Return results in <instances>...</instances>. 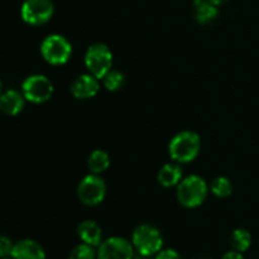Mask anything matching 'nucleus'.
Listing matches in <instances>:
<instances>
[{
  "mask_svg": "<svg viewBox=\"0 0 259 259\" xmlns=\"http://www.w3.org/2000/svg\"><path fill=\"white\" fill-rule=\"evenodd\" d=\"M201 149V139L192 131H182L172 137L168 144V153L175 162L180 164L194 161Z\"/></svg>",
  "mask_w": 259,
  "mask_h": 259,
  "instance_id": "nucleus-1",
  "label": "nucleus"
},
{
  "mask_svg": "<svg viewBox=\"0 0 259 259\" xmlns=\"http://www.w3.org/2000/svg\"><path fill=\"white\" fill-rule=\"evenodd\" d=\"M209 194L206 181L199 175H190L184 177L177 185L176 196L180 204L187 209L201 206Z\"/></svg>",
  "mask_w": 259,
  "mask_h": 259,
  "instance_id": "nucleus-2",
  "label": "nucleus"
},
{
  "mask_svg": "<svg viewBox=\"0 0 259 259\" xmlns=\"http://www.w3.org/2000/svg\"><path fill=\"white\" fill-rule=\"evenodd\" d=\"M40 55L43 60L52 66H62L72 56L70 40L61 34H50L40 43Z\"/></svg>",
  "mask_w": 259,
  "mask_h": 259,
  "instance_id": "nucleus-3",
  "label": "nucleus"
},
{
  "mask_svg": "<svg viewBox=\"0 0 259 259\" xmlns=\"http://www.w3.org/2000/svg\"><path fill=\"white\" fill-rule=\"evenodd\" d=\"M132 244L134 249L143 257L157 254L163 247V238L156 227L142 224L134 229L132 234Z\"/></svg>",
  "mask_w": 259,
  "mask_h": 259,
  "instance_id": "nucleus-4",
  "label": "nucleus"
},
{
  "mask_svg": "<svg viewBox=\"0 0 259 259\" xmlns=\"http://www.w3.org/2000/svg\"><path fill=\"white\" fill-rule=\"evenodd\" d=\"M83 60L89 73L99 80H101L113 68V53L104 43H94L89 46Z\"/></svg>",
  "mask_w": 259,
  "mask_h": 259,
  "instance_id": "nucleus-5",
  "label": "nucleus"
},
{
  "mask_svg": "<svg viewBox=\"0 0 259 259\" xmlns=\"http://www.w3.org/2000/svg\"><path fill=\"white\" fill-rule=\"evenodd\" d=\"M53 83L47 76L35 73L28 76L22 83V94L25 100L33 104H43L53 95Z\"/></svg>",
  "mask_w": 259,
  "mask_h": 259,
  "instance_id": "nucleus-6",
  "label": "nucleus"
},
{
  "mask_svg": "<svg viewBox=\"0 0 259 259\" xmlns=\"http://www.w3.org/2000/svg\"><path fill=\"white\" fill-rule=\"evenodd\" d=\"M106 196V184L100 175L90 174L83 177L77 187V197L86 206L101 204Z\"/></svg>",
  "mask_w": 259,
  "mask_h": 259,
  "instance_id": "nucleus-7",
  "label": "nucleus"
},
{
  "mask_svg": "<svg viewBox=\"0 0 259 259\" xmlns=\"http://www.w3.org/2000/svg\"><path fill=\"white\" fill-rule=\"evenodd\" d=\"M55 13L52 0H25L20 8L22 19L29 25H43Z\"/></svg>",
  "mask_w": 259,
  "mask_h": 259,
  "instance_id": "nucleus-8",
  "label": "nucleus"
},
{
  "mask_svg": "<svg viewBox=\"0 0 259 259\" xmlns=\"http://www.w3.org/2000/svg\"><path fill=\"white\" fill-rule=\"evenodd\" d=\"M134 247L121 237H111L99 245L98 259H133Z\"/></svg>",
  "mask_w": 259,
  "mask_h": 259,
  "instance_id": "nucleus-9",
  "label": "nucleus"
},
{
  "mask_svg": "<svg viewBox=\"0 0 259 259\" xmlns=\"http://www.w3.org/2000/svg\"><path fill=\"white\" fill-rule=\"evenodd\" d=\"M70 90L73 98L78 100H86V99H91L98 95L100 90V82H99V78H96L91 73H82L73 80Z\"/></svg>",
  "mask_w": 259,
  "mask_h": 259,
  "instance_id": "nucleus-10",
  "label": "nucleus"
},
{
  "mask_svg": "<svg viewBox=\"0 0 259 259\" xmlns=\"http://www.w3.org/2000/svg\"><path fill=\"white\" fill-rule=\"evenodd\" d=\"M13 259H46L42 245L33 239H22L15 243L12 252Z\"/></svg>",
  "mask_w": 259,
  "mask_h": 259,
  "instance_id": "nucleus-11",
  "label": "nucleus"
},
{
  "mask_svg": "<svg viewBox=\"0 0 259 259\" xmlns=\"http://www.w3.org/2000/svg\"><path fill=\"white\" fill-rule=\"evenodd\" d=\"M25 98L17 90H8L0 95V111L5 115L15 116L24 109Z\"/></svg>",
  "mask_w": 259,
  "mask_h": 259,
  "instance_id": "nucleus-12",
  "label": "nucleus"
},
{
  "mask_svg": "<svg viewBox=\"0 0 259 259\" xmlns=\"http://www.w3.org/2000/svg\"><path fill=\"white\" fill-rule=\"evenodd\" d=\"M182 179H184V172H182L181 164L175 161L163 164L157 175L158 184L166 189L177 186Z\"/></svg>",
  "mask_w": 259,
  "mask_h": 259,
  "instance_id": "nucleus-13",
  "label": "nucleus"
},
{
  "mask_svg": "<svg viewBox=\"0 0 259 259\" xmlns=\"http://www.w3.org/2000/svg\"><path fill=\"white\" fill-rule=\"evenodd\" d=\"M77 233L82 243L93 245V247H99L103 242V230L100 225L94 220H83L78 225Z\"/></svg>",
  "mask_w": 259,
  "mask_h": 259,
  "instance_id": "nucleus-14",
  "label": "nucleus"
},
{
  "mask_svg": "<svg viewBox=\"0 0 259 259\" xmlns=\"http://www.w3.org/2000/svg\"><path fill=\"white\" fill-rule=\"evenodd\" d=\"M194 13L196 22L205 25L217 19L219 9L209 0H194Z\"/></svg>",
  "mask_w": 259,
  "mask_h": 259,
  "instance_id": "nucleus-15",
  "label": "nucleus"
},
{
  "mask_svg": "<svg viewBox=\"0 0 259 259\" xmlns=\"http://www.w3.org/2000/svg\"><path fill=\"white\" fill-rule=\"evenodd\" d=\"M88 166L91 174L101 175L110 166V156L103 149H95L89 156Z\"/></svg>",
  "mask_w": 259,
  "mask_h": 259,
  "instance_id": "nucleus-16",
  "label": "nucleus"
},
{
  "mask_svg": "<svg viewBox=\"0 0 259 259\" xmlns=\"http://www.w3.org/2000/svg\"><path fill=\"white\" fill-rule=\"evenodd\" d=\"M230 244L234 250L244 253L252 244V235L245 229H235L230 235Z\"/></svg>",
  "mask_w": 259,
  "mask_h": 259,
  "instance_id": "nucleus-17",
  "label": "nucleus"
},
{
  "mask_svg": "<svg viewBox=\"0 0 259 259\" xmlns=\"http://www.w3.org/2000/svg\"><path fill=\"white\" fill-rule=\"evenodd\" d=\"M210 191L219 199H225L230 196L233 192V184L228 177H217L210 185Z\"/></svg>",
  "mask_w": 259,
  "mask_h": 259,
  "instance_id": "nucleus-18",
  "label": "nucleus"
},
{
  "mask_svg": "<svg viewBox=\"0 0 259 259\" xmlns=\"http://www.w3.org/2000/svg\"><path fill=\"white\" fill-rule=\"evenodd\" d=\"M103 85L104 88L108 91H118L119 89L123 88L124 81H125V77H124L123 72L120 71H116L111 68L103 78Z\"/></svg>",
  "mask_w": 259,
  "mask_h": 259,
  "instance_id": "nucleus-19",
  "label": "nucleus"
},
{
  "mask_svg": "<svg viewBox=\"0 0 259 259\" xmlns=\"http://www.w3.org/2000/svg\"><path fill=\"white\" fill-rule=\"evenodd\" d=\"M94 248L95 247L86 244V243L76 245L71 250L70 258L68 259H96L98 258V252H95Z\"/></svg>",
  "mask_w": 259,
  "mask_h": 259,
  "instance_id": "nucleus-20",
  "label": "nucleus"
},
{
  "mask_svg": "<svg viewBox=\"0 0 259 259\" xmlns=\"http://www.w3.org/2000/svg\"><path fill=\"white\" fill-rule=\"evenodd\" d=\"M13 247H14V244L9 238L5 237V235H0V258L12 255Z\"/></svg>",
  "mask_w": 259,
  "mask_h": 259,
  "instance_id": "nucleus-21",
  "label": "nucleus"
},
{
  "mask_svg": "<svg viewBox=\"0 0 259 259\" xmlns=\"http://www.w3.org/2000/svg\"><path fill=\"white\" fill-rule=\"evenodd\" d=\"M156 259H181V255L175 249H161L156 254Z\"/></svg>",
  "mask_w": 259,
  "mask_h": 259,
  "instance_id": "nucleus-22",
  "label": "nucleus"
},
{
  "mask_svg": "<svg viewBox=\"0 0 259 259\" xmlns=\"http://www.w3.org/2000/svg\"><path fill=\"white\" fill-rule=\"evenodd\" d=\"M222 259H244L243 257V253L238 252V250H230V252H227L224 255H223Z\"/></svg>",
  "mask_w": 259,
  "mask_h": 259,
  "instance_id": "nucleus-23",
  "label": "nucleus"
},
{
  "mask_svg": "<svg viewBox=\"0 0 259 259\" xmlns=\"http://www.w3.org/2000/svg\"><path fill=\"white\" fill-rule=\"evenodd\" d=\"M209 2H211L212 4L217 5V7H220V5H224L225 3H228L229 0H209Z\"/></svg>",
  "mask_w": 259,
  "mask_h": 259,
  "instance_id": "nucleus-24",
  "label": "nucleus"
},
{
  "mask_svg": "<svg viewBox=\"0 0 259 259\" xmlns=\"http://www.w3.org/2000/svg\"><path fill=\"white\" fill-rule=\"evenodd\" d=\"M2 81H0V95H2Z\"/></svg>",
  "mask_w": 259,
  "mask_h": 259,
  "instance_id": "nucleus-25",
  "label": "nucleus"
},
{
  "mask_svg": "<svg viewBox=\"0 0 259 259\" xmlns=\"http://www.w3.org/2000/svg\"><path fill=\"white\" fill-rule=\"evenodd\" d=\"M138 259H148V257H143V255H142V257L138 258Z\"/></svg>",
  "mask_w": 259,
  "mask_h": 259,
  "instance_id": "nucleus-26",
  "label": "nucleus"
},
{
  "mask_svg": "<svg viewBox=\"0 0 259 259\" xmlns=\"http://www.w3.org/2000/svg\"><path fill=\"white\" fill-rule=\"evenodd\" d=\"M0 259H13V258H8V257H5V258H0Z\"/></svg>",
  "mask_w": 259,
  "mask_h": 259,
  "instance_id": "nucleus-27",
  "label": "nucleus"
}]
</instances>
